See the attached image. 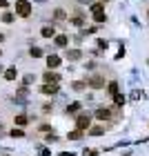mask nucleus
<instances>
[{
  "instance_id": "f257e3e1",
  "label": "nucleus",
  "mask_w": 149,
  "mask_h": 156,
  "mask_svg": "<svg viewBox=\"0 0 149 156\" xmlns=\"http://www.w3.org/2000/svg\"><path fill=\"white\" fill-rule=\"evenodd\" d=\"M16 13L20 18H29L31 16V2L29 0H18L16 2Z\"/></svg>"
},
{
  "instance_id": "f03ea898",
  "label": "nucleus",
  "mask_w": 149,
  "mask_h": 156,
  "mask_svg": "<svg viewBox=\"0 0 149 156\" xmlns=\"http://www.w3.org/2000/svg\"><path fill=\"white\" fill-rule=\"evenodd\" d=\"M87 85H89V87H94V89H102L105 87V78L98 76V74H94V76L87 78Z\"/></svg>"
},
{
  "instance_id": "7ed1b4c3",
  "label": "nucleus",
  "mask_w": 149,
  "mask_h": 156,
  "mask_svg": "<svg viewBox=\"0 0 149 156\" xmlns=\"http://www.w3.org/2000/svg\"><path fill=\"white\" fill-rule=\"evenodd\" d=\"M89 123H91V118H89V114H80V116H78V120H76L78 129H82V132H87V127H89Z\"/></svg>"
},
{
  "instance_id": "20e7f679",
  "label": "nucleus",
  "mask_w": 149,
  "mask_h": 156,
  "mask_svg": "<svg viewBox=\"0 0 149 156\" xmlns=\"http://www.w3.org/2000/svg\"><path fill=\"white\" fill-rule=\"evenodd\" d=\"M58 85H45V87H40V94H45V96H56L58 94Z\"/></svg>"
},
{
  "instance_id": "39448f33",
  "label": "nucleus",
  "mask_w": 149,
  "mask_h": 156,
  "mask_svg": "<svg viewBox=\"0 0 149 156\" xmlns=\"http://www.w3.org/2000/svg\"><path fill=\"white\" fill-rule=\"evenodd\" d=\"M60 62H62L60 56H54V54L47 56V67H49V72H51V69H56V67H60Z\"/></svg>"
},
{
  "instance_id": "423d86ee",
  "label": "nucleus",
  "mask_w": 149,
  "mask_h": 156,
  "mask_svg": "<svg viewBox=\"0 0 149 156\" xmlns=\"http://www.w3.org/2000/svg\"><path fill=\"white\" fill-rule=\"evenodd\" d=\"M111 116V109L109 107H100V109H96V118L98 120H107Z\"/></svg>"
},
{
  "instance_id": "0eeeda50",
  "label": "nucleus",
  "mask_w": 149,
  "mask_h": 156,
  "mask_svg": "<svg viewBox=\"0 0 149 156\" xmlns=\"http://www.w3.org/2000/svg\"><path fill=\"white\" fill-rule=\"evenodd\" d=\"M58 80H60V74H54V72L45 74V83H47V85H56Z\"/></svg>"
},
{
  "instance_id": "6e6552de",
  "label": "nucleus",
  "mask_w": 149,
  "mask_h": 156,
  "mask_svg": "<svg viewBox=\"0 0 149 156\" xmlns=\"http://www.w3.org/2000/svg\"><path fill=\"white\" fill-rule=\"evenodd\" d=\"M91 13H94V16L105 13V2H94V5H91Z\"/></svg>"
},
{
  "instance_id": "1a4fd4ad",
  "label": "nucleus",
  "mask_w": 149,
  "mask_h": 156,
  "mask_svg": "<svg viewBox=\"0 0 149 156\" xmlns=\"http://www.w3.org/2000/svg\"><path fill=\"white\" fill-rule=\"evenodd\" d=\"M42 38H49V40H51V38H56V29H54V27H42Z\"/></svg>"
},
{
  "instance_id": "9d476101",
  "label": "nucleus",
  "mask_w": 149,
  "mask_h": 156,
  "mask_svg": "<svg viewBox=\"0 0 149 156\" xmlns=\"http://www.w3.org/2000/svg\"><path fill=\"white\" fill-rule=\"evenodd\" d=\"M54 20H56V23H65V20H67V13L62 11V9H56V11H54Z\"/></svg>"
},
{
  "instance_id": "9b49d317",
  "label": "nucleus",
  "mask_w": 149,
  "mask_h": 156,
  "mask_svg": "<svg viewBox=\"0 0 149 156\" xmlns=\"http://www.w3.org/2000/svg\"><path fill=\"white\" fill-rule=\"evenodd\" d=\"M80 56H82L80 49H69V51H67V58L69 60H80Z\"/></svg>"
},
{
  "instance_id": "f8f14e48",
  "label": "nucleus",
  "mask_w": 149,
  "mask_h": 156,
  "mask_svg": "<svg viewBox=\"0 0 149 156\" xmlns=\"http://www.w3.org/2000/svg\"><path fill=\"white\" fill-rule=\"evenodd\" d=\"M56 45H58V47H67L69 45V36H65V34L56 36Z\"/></svg>"
},
{
  "instance_id": "ddd939ff",
  "label": "nucleus",
  "mask_w": 149,
  "mask_h": 156,
  "mask_svg": "<svg viewBox=\"0 0 149 156\" xmlns=\"http://www.w3.org/2000/svg\"><path fill=\"white\" fill-rule=\"evenodd\" d=\"M16 76H18L16 67H9V69H7V72H5V78H7V80H16Z\"/></svg>"
},
{
  "instance_id": "4468645a",
  "label": "nucleus",
  "mask_w": 149,
  "mask_h": 156,
  "mask_svg": "<svg viewBox=\"0 0 149 156\" xmlns=\"http://www.w3.org/2000/svg\"><path fill=\"white\" fill-rule=\"evenodd\" d=\"M89 134H91V136H100V134H105V127L102 125H96V127H91V129H89Z\"/></svg>"
},
{
  "instance_id": "2eb2a0df",
  "label": "nucleus",
  "mask_w": 149,
  "mask_h": 156,
  "mask_svg": "<svg viewBox=\"0 0 149 156\" xmlns=\"http://www.w3.org/2000/svg\"><path fill=\"white\" fill-rule=\"evenodd\" d=\"M82 129H74V132H69V138H71V140H78V138H82Z\"/></svg>"
},
{
  "instance_id": "dca6fc26",
  "label": "nucleus",
  "mask_w": 149,
  "mask_h": 156,
  "mask_svg": "<svg viewBox=\"0 0 149 156\" xmlns=\"http://www.w3.org/2000/svg\"><path fill=\"white\" fill-rule=\"evenodd\" d=\"M78 109H80V103H71L67 107V114H78Z\"/></svg>"
},
{
  "instance_id": "f3484780",
  "label": "nucleus",
  "mask_w": 149,
  "mask_h": 156,
  "mask_svg": "<svg viewBox=\"0 0 149 156\" xmlns=\"http://www.w3.org/2000/svg\"><path fill=\"white\" fill-rule=\"evenodd\" d=\"M2 23H7V25L13 23V13H11V11H5V13H2Z\"/></svg>"
},
{
  "instance_id": "a211bd4d",
  "label": "nucleus",
  "mask_w": 149,
  "mask_h": 156,
  "mask_svg": "<svg viewBox=\"0 0 149 156\" xmlns=\"http://www.w3.org/2000/svg\"><path fill=\"white\" fill-rule=\"evenodd\" d=\"M33 80H36V76H33V74H27V76L23 78V83H25V87H27V85H31Z\"/></svg>"
},
{
  "instance_id": "6ab92c4d",
  "label": "nucleus",
  "mask_w": 149,
  "mask_h": 156,
  "mask_svg": "<svg viewBox=\"0 0 149 156\" xmlns=\"http://www.w3.org/2000/svg\"><path fill=\"white\" fill-rule=\"evenodd\" d=\"M85 87H87V83H80V80H78V83H74V85H71V89H76V91H82Z\"/></svg>"
},
{
  "instance_id": "aec40b11",
  "label": "nucleus",
  "mask_w": 149,
  "mask_h": 156,
  "mask_svg": "<svg viewBox=\"0 0 149 156\" xmlns=\"http://www.w3.org/2000/svg\"><path fill=\"white\" fill-rule=\"evenodd\" d=\"M29 54L33 56V58H38V56H42V49H40V47H31V49H29Z\"/></svg>"
},
{
  "instance_id": "412c9836",
  "label": "nucleus",
  "mask_w": 149,
  "mask_h": 156,
  "mask_svg": "<svg viewBox=\"0 0 149 156\" xmlns=\"http://www.w3.org/2000/svg\"><path fill=\"white\" fill-rule=\"evenodd\" d=\"M27 120L29 118H27L25 114H20V116H16V125H27Z\"/></svg>"
},
{
  "instance_id": "4be33fe9",
  "label": "nucleus",
  "mask_w": 149,
  "mask_h": 156,
  "mask_svg": "<svg viewBox=\"0 0 149 156\" xmlns=\"http://www.w3.org/2000/svg\"><path fill=\"white\" fill-rule=\"evenodd\" d=\"M109 94H111V96L118 94V83H109Z\"/></svg>"
},
{
  "instance_id": "5701e85b",
  "label": "nucleus",
  "mask_w": 149,
  "mask_h": 156,
  "mask_svg": "<svg viewBox=\"0 0 149 156\" xmlns=\"http://www.w3.org/2000/svg\"><path fill=\"white\" fill-rule=\"evenodd\" d=\"M71 23H74L76 27H82V25H85V18H82V16H76V18L71 20Z\"/></svg>"
},
{
  "instance_id": "b1692460",
  "label": "nucleus",
  "mask_w": 149,
  "mask_h": 156,
  "mask_svg": "<svg viewBox=\"0 0 149 156\" xmlns=\"http://www.w3.org/2000/svg\"><path fill=\"white\" fill-rule=\"evenodd\" d=\"M113 101H116V105H125V96L123 94H116V96H113Z\"/></svg>"
},
{
  "instance_id": "393cba45",
  "label": "nucleus",
  "mask_w": 149,
  "mask_h": 156,
  "mask_svg": "<svg viewBox=\"0 0 149 156\" xmlns=\"http://www.w3.org/2000/svg\"><path fill=\"white\" fill-rule=\"evenodd\" d=\"M11 136H13V138H16V136L20 138V136H25V132H23V129H11Z\"/></svg>"
},
{
  "instance_id": "a878e982",
  "label": "nucleus",
  "mask_w": 149,
  "mask_h": 156,
  "mask_svg": "<svg viewBox=\"0 0 149 156\" xmlns=\"http://www.w3.org/2000/svg\"><path fill=\"white\" fill-rule=\"evenodd\" d=\"M38 156H49V150H47V147H40V150H38Z\"/></svg>"
},
{
  "instance_id": "bb28decb",
  "label": "nucleus",
  "mask_w": 149,
  "mask_h": 156,
  "mask_svg": "<svg viewBox=\"0 0 149 156\" xmlns=\"http://www.w3.org/2000/svg\"><path fill=\"white\" fill-rule=\"evenodd\" d=\"M94 20H96V23H105L107 18H105V13H100V16H94Z\"/></svg>"
},
{
  "instance_id": "cd10ccee",
  "label": "nucleus",
  "mask_w": 149,
  "mask_h": 156,
  "mask_svg": "<svg viewBox=\"0 0 149 156\" xmlns=\"http://www.w3.org/2000/svg\"><path fill=\"white\" fill-rule=\"evenodd\" d=\"M7 5H9V2H7V0H0V7H2V9H5Z\"/></svg>"
},
{
  "instance_id": "c85d7f7f",
  "label": "nucleus",
  "mask_w": 149,
  "mask_h": 156,
  "mask_svg": "<svg viewBox=\"0 0 149 156\" xmlns=\"http://www.w3.org/2000/svg\"><path fill=\"white\" fill-rule=\"evenodd\" d=\"M60 156H74V154H71V152H62Z\"/></svg>"
},
{
  "instance_id": "c756f323",
  "label": "nucleus",
  "mask_w": 149,
  "mask_h": 156,
  "mask_svg": "<svg viewBox=\"0 0 149 156\" xmlns=\"http://www.w3.org/2000/svg\"><path fill=\"white\" fill-rule=\"evenodd\" d=\"M78 2H80V5H87V2H89V0H78Z\"/></svg>"
},
{
  "instance_id": "7c9ffc66",
  "label": "nucleus",
  "mask_w": 149,
  "mask_h": 156,
  "mask_svg": "<svg viewBox=\"0 0 149 156\" xmlns=\"http://www.w3.org/2000/svg\"><path fill=\"white\" fill-rule=\"evenodd\" d=\"M33 2H40V5H42V2H47V0H33Z\"/></svg>"
},
{
  "instance_id": "2f4dec72",
  "label": "nucleus",
  "mask_w": 149,
  "mask_h": 156,
  "mask_svg": "<svg viewBox=\"0 0 149 156\" xmlns=\"http://www.w3.org/2000/svg\"><path fill=\"white\" fill-rule=\"evenodd\" d=\"M0 74H2V65H0Z\"/></svg>"
},
{
  "instance_id": "473e14b6",
  "label": "nucleus",
  "mask_w": 149,
  "mask_h": 156,
  "mask_svg": "<svg viewBox=\"0 0 149 156\" xmlns=\"http://www.w3.org/2000/svg\"><path fill=\"white\" fill-rule=\"evenodd\" d=\"M0 56H2V51H0Z\"/></svg>"
},
{
  "instance_id": "72a5a7b5",
  "label": "nucleus",
  "mask_w": 149,
  "mask_h": 156,
  "mask_svg": "<svg viewBox=\"0 0 149 156\" xmlns=\"http://www.w3.org/2000/svg\"><path fill=\"white\" fill-rule=\"evenodd\" d=\"M0 127H2V125H0Z\"/></svg>"
},
{
  "instance_id": "f704fd0d",
  "label": "nucleus",
  "mask_w": 149,
  "mask_h": 156,
  "mask_svg": "<svg viewBox=\"0 0 149 156\" xmlns=\"http://www.w3.org/2000/svg\"><path fill=\"white\" fill-rule=\"evenodd\" d=\"M147 13H149V11H147Z\"/></svg>"
}]
</instances>
